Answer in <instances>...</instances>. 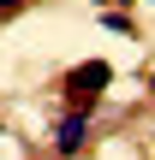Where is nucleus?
I'll list each match as a JSON object with an SVG mask.
<instances>
[{"mask_svg":"<svg viewBox=\"0 0 155 160\" xmlns=\"http://www.w3.org/2000/svg\"><path fill=\"white\" fill-rule=\"evenodd\" d=\"M108 83H113V65H108V59H84V65L66 77V95H72V107H78V113H90V107L102 101V89H108Z\"/></svg>","mask_w":155,"mask_h":160,"instance_id":"obj_1","label":"nucleus"},{"mask_svg":"<svg viewBox=\"0 0 155 160\" xmlns=\"http://www.w3.org/2000/svg\"><path fill=\"white\" fill-rule=\"evenodd\" d=\"M84 142H90V113H72V119L60 125V137H54V148H60V154H78Z\"/></svg>","mask_w":155,"mask_h":160,"instance_id":"obj_2","label":"nucleus"},{"mask_svg":"<svg viewBox=\"0 0 155 160\" xmlns=\"http://www.w3.org/2000/svg\"><path fill=\"white\" fill-rule=\"evenodd\" d=\"M102 24H108V30H113V36H137V30H131V18H125V12H108V18H102Z\"/></svg>","mask_w":155,"mask_h":160,"instance_id":"obj_3","label":"nucleus"},{"mask_svg":"<svg viewBox=\"0 0 155 160\" xmlns=\"http://www.w3.org/2000/svg\"><path fill=\"white\" fill-rule=\"evenodd\" d=\"M0 12H18V0H0Z\"/></svg>","mask_w":155,"mask_h":160,"instance_id":"obj_4","label":"nucleus"},{"mask_svg":"<svg viewBox=\"0 0 155 160\" xmlns=\"http://www.w3.org/2000/svg\"><path fill=\"white\" fill-rule=\"evenodd\" d=\"M149 89H155V77H149Z\"/></svg>","mask_w":155,"mask_h":160,"instance_id":"obj_5","label":"nucleus"}]
</instances>
